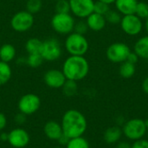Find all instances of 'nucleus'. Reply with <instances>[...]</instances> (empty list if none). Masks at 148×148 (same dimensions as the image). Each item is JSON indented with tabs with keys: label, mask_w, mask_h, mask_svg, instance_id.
<instances>
[{
	"label": "nucleus",
	"mask_w": 148,
	"mask_h": 148,
	"mask_svg": "<svg viewBox=\"0 0 148 148\" xmlns=\"http://www.w3.org/2000/svg\"><path fill=\"white\" fill-rule=\"evenodd\" d=\"M62 133L69 139L82 136L88 127L87 119L82 113L76 109H69L62 118Z\"/></svg>",
	"instance_id": "obj_1"
},
{
	"label": "nucleus",
	"mask_w": 148,
	"mask_h": 148,
	"mask_svg": "<svg viewBox=\"0 0 148 148\" xmlns=\"http://www.w3.org/2000/svg\"><path fill=\"white\" fill-rule=\"evenodd\" d=\"M62 71L67 80L78 82L88 75L89 64L83 56H69L64 61Z\"/></svg>",
	"instance_id": "obj_2"
},
{
	"label": "nucleus",
	"mask_w": 148,
	"mask_h": 148,
	"mask_svg": "<svg viewBox=\"0 0 148 148\" xmlns=\"http://www.w3.org/2000/svg\"><path fill=\"white\" fill-rule=\"evenodd\" d=\"M65 49L70 56H84L88 50V42L84 35L72 32L68 35L65 42Z\"/></svg>",
	"instance_id": "obj_3"
},
{
	"label": "nucleus",
	"mask_w": 148,
	"mask_h": 148,
	"mask_svg": "<svg viewBox=\"0 0 148 148\" xmlns=\"http://www.w3.org/2000/svg\"><path fill=\"white\" fill-rule=\"evenodd\" d=\"M122 133L126 138L130 140H137L143 139L147 134L146 121L139 118L131 119L126 121L122 127Z\"/></svg>",
	"instance_id": "obj_4"
},
{
	"label": "nucleus",
	"mask_w": 148,
	"mask_h": 148,
	"mask_svg": "<svg viewBox=\"0 0 148 148\" xmlns=\"http://www.w3.org/2000/svg\"><path fill=\"white\" fill-rule=\"evenodd\" d=\"M75 18L69 13H56L51 18V27L58 34L69 35L74 31Z\"/></svg>",
	"instance_id": "obj_5"
},
{
	"label": "nucleus",
	"mask_w": 148,
	"mask_h": 148,
	"mask_svg": "<svg viewBox=\"0 0 148 148\" xmlns=\"http://www.w3.org/2000/svg\"><path fill=\"white\" fill-rule=\"evenodd\" d=\"M62 53L59 41L56 38H49L42 42L40 54L44 61L54 62L58 60Z\"/></svg>",
	"instance_id": "obj_6"
},
{
	"label": "nucleus",
	"mask_w": 148,
	"mask_h": 148,
	"mask_svg": "<svg viewBox=\"0 0 148 148\" xmlns=\"http://www.w3.org/2000/svg\"><path fill=\"white\" fill-rule=\"evenodd\" d=\"M34 15L29 11L20 10L13 15L10 19V26L16 32H26L34 24Z\"/></svg>",
	"instance_id": "obj_7"
},
{
	"label": "nucleus",
	"mask_w": 148,
	"mask_h": 148,
	"mask_svg": "<svg viewBox=\"0 0 148 148\" xmlns=\"http://www.w3.org/2000/svg\"><path fill=\"white\" fill-rule=\"evenodd\" d=\"M18 109L25 115H31L36 113L41 107V99L37 95L26 94L23 95L17 103Z\"/></svg>",
	"instance_id": "obj_8"
},
{
	"label": "nucleus",
	"mask_w": 148,
	"mask_h": 148,
	"mask_svg": "<svg viewBox=\"0 0 148 148\" xmlns=\"http://www.w3.org/2000/svg\"><path fill=\"white\" fill-rule=\"evenodd\" d=\"M130 48L123 42H114L107 49L108 59L114 63H121L127 61L128 55L130 54Z\"/></svg>",
	"instance_id": "obj_9"
},
{
	"label": "nucleus",
	"mask_w": 148,
	"mask_h": 148,
	"mask_svg": "<svg viewBox=\"0 0 148 148\" xmlns=\"http://www.w3.org/2000/svg\"><path fill=\"white\" fill-rule=\"evenodd\" d=\"M70 12L79 18H87L94 12V0H69Z\"/></svg>",
	"instance_id": "obj_10"
},
{
	"label": "nucleus",
	"mask_w": 148,
	"mask_h": 148,
	"mask_svg": "<svg viewBox=\"0 0 148 148\" xmlns=\"http://www.w3.org/2000/svg\"><path fill=\"white\" fill-rule=\"evenodd\" d=\"M120 23L122 30L129 36L138 35L142 30L141 19L135 14L124 16Z\"/></svg>",
	"instance_id": "obj_11"
},
{
	"label": "nucleus",
	"mask_w": 148,
	"mask_h": 148,
	"mask_svg": "<svg viewBox=\"0 0 148 148\" xmlns=\"http://www.w3.org/2000/svg\"><path fill=\"white\" fill-rule=\"evenodd\" d=\"M8 142L14 148L25 147L29 142V134L23 128H15L8 134Z\"/></svg>",
	"instance_id": "obj_12"
},
{
	"label": "nucleus",
	"mask_w": 148,
	"mask_h": 148,
	"mask_svg": "<svg viewBox=\"0 0 148 148\" xmlns=\"http://www.w3.org/2000/svg\"><path fill=\"white\" fill-rule=\"evenodd\" d=\"M43 80L45 84L51 88H62L67 81L63 72L56 69L48 70L44 74Z\"/></svg>",
	"instance_id": "obj_13"
},
{
	"label": "nucleus",
	"mask_w": 148,
	"mask_h": 148,
	"mask_svg": "<svg viewBox=\"0 0 148 148\" xmlns=\"http://www.w3.org/2000/svg\"><path fill=\"white\" fill-rule=\"evenodd\" d=\"M43 132L48 139L51 140H57L62 134V128L61 124L58 122L55 121H49L44 125Z\"/></svg>",
	"instance_id": "obj_14"
},
{
	"label": "nucleus",
	"mask_w": 148,
	"mask_h": 148,
	"mask_svg": "<svg viewBox=\"0 0 148 148\" xmlns=\"http://www.w3.org/2000/svg\"><path fill=\"white\" fill-rule=\"evenodd\" d=\"M87 24L88 26V29L94 30V31H100L103 29L106 26V19L105 16L97 13H91L87 17Z\"/></svg>",
	"instance_id": "obj_15"
},
{
	"label": "nucleus",
	"mask_w": 148,
	"mask_h": 148,
	"mask_svg": "<svg viewBox=\"0 0 148 148\" xmlns=\"http://www.w3.org/2000/svg\"><path fill=\"white\" fill-rule=\"evenodd\" d=\"M114 3L118 11L121 14L124 16L135 14L138 4L137 0H116Z\"/></svg>",
	"instance_id": "obj_16"
},
{
	"label": "nucleus",
	"mask_w": 148,
	"mask_h": 148,
	"mask_svg": "<svg viewBox=\"0 0 148 148\" xmlns=\"http://www.w3.org/2000/svg\"><path fill=\"white\" fill-rule=\"evenodd\" d=\"M122 135V129L119 126H113L106 129L103 134V139L107 144L113 145L118 143L121 140Z\"/></svg>",
	"instance_id": "obj_17"
},
{
	"label": "nucleus",
	"mask_w": 148,
	"mask_h": 148,
	"mask_svg": "<svg viewBox=\"0 0 148 148\" xmlns=\"http://www.w3.org/2000/svg\"><path fill=\"white\" fill-rule=\"evenodd\" d=\"M16 49L10 43H4L0 47V61L10 62L16 57Z\"/></svg>",
	"instance_id": "obj_18"
},
{
	"label": "nucleus",
	"mask_w": 148,
	"mask_h": 148,
	"mask_svg": "<svg viewBox=\"0 0 148 148\" xmlns=\"http://www.w3.org/2000/svg\"><path fill=\"white\" fill-rule=\"evenodd\" d=\"M134 52L140 58L148 60V36L140 38L135 42Z\"/></svg>",
	"instance_id": "obj_19"
},
{
	"label": "nucleus",
	"mask_w": 148,
	"mask_h": 148,
	"mask_svg": "<svg viewBox=\"0 0 148 148\" xmlns=\"http://www.w3.org/2000/svg\"><path fill=\"white\" fill-rule=\"evenodd\" d=\"M135 71H136L135 64H133L127 61L121 62L120 69H119L120 75L125 79H128V78L133 77L134 75L135 74Z\"/></svg>",
	"instance_id": "obj_20"
},
{
	"label": "nucleus",
	"mask_w": 148,
	"mask_h": 148,
	"mask_svg": "<svg viewBox=\"0 0 148 148\" xmlns=\"http://www.w3.org/2000/svg\"><path fill=\"white\" fill-rule=\"evenodd\" d=\"M12 70L9 63L0 61V86L6 84L11 78Z\"/></svg>",
	"instance_id": "obj_21"
},
{
	"label": "nucleus",
	"mask_w": 148,
	"mask_h": 148,
	"mask_svg": "<svg viewBox=\"0 0 148 148\" xmlns=\"http://www.w3.org/2000/svg\"><path fill=\"white\" fill-rule=\"evenodd\" d=\"M42 42L38 38H36V37L30 38L25 43V49L29 54L40 53Z\"/></svg>",
	"instance_id": "obj_22"
},
{
	"label": "nucleus",
	"mask_w": 148,
	"mask_h": 148,
	"mask_svg": "<svg viewBox=\"0 0 148 148\" xmlns=\"http://www.w3.org/2000/svg\"><path fill=\"white\" fill-rule=\"evenodd\" d=\"M62 88V92L64 95H66L67 97H72L75 95L77 93V90H78L77 82L67 80Z\"/></svg>",
	"instance_id": "obj_23"
},
{
	"label": "nucleus",
	"mask_w": 148,
	"mask_h": 148,
	"mask_svg": "<svg viewBox=\"0 0 148 148\" xmlns=\"http://www.w3.org/2000/svg\"><path fill=\"white\" fill-rule=\"evenodd\" d=\"M66 148H90V146L88 141L81 136L70 139L68 145L66 146Z\"/></svg>",
	"instance_id": "obj_24"
},
{
	"label": "nucleus",
	"mask_w": 148,
	"mask_h": 148,
	"mask_svg": "<svg viewBox=\"0 0 148 148\" xmlns=\"http://www.w3.org/2000/svg\"><path fill=\"white\" fill-rule=\"evenodd\" d=\"M43 61L44 60L40 53H34V54H29L26 59V63L30 68H38L42 64Z\"/></svg>",
	"instance_id": "obj_25"
},
{
	"label": "nucleus",
	"mask_w": 148,
	"mask_h": 148,
	"mask_svg": "<svg viewBox=\"0 0 148 148\" xmlns=\"http://www.w3.org/2000/svg\"><path fill=\"white\" fill-rule=\"evenodd\" d=\"M42 7V0H28L26 3V10L31 14L38 13Z\"/></svg>",
	"instance_id": "obj_26"
},
{
	"label": "nucleus",
	"mask_w": 148,
	"mask_h": 148,
	"mask_svg": "<svg viewBox=\"0 0 148 148\" xmlns=\"http://www.w3.org/2000/svg\"><path fill=\"white\" fill-rule=\"evenodd\" d=\"M105 19L108 23H112V24H117L120 23L121 21V16L119 11L116 10H110L105 16Z\"/></svg>",
	"instance_id": "obj_27"
},
{
	"label": "nucleus",
	"mask_w": 148,
	"mask_h": 148,
	"mask_svg": "<svg viewBox=\"0 0 148 148\" xmlns=\"http://www.w3.org/2000/svg\"><path fill=\"white\" fill-rule=\"evenodd\" d=\"M56 13H69L70 6L69 0H57L55 5Z\"/></svg>",
	"instance_id": "obj_28"
},
{
	"label": "nucleus",
	"mask_w": 148,
	"mask_h": 148,
	"mask_svg": "<svg viewBox=\"0 0 148 148\" xmlns=\"http://www.w3.org/2000/svg\"><path fill=\"white\" fill-rule=\"evenodd\" d=\"M135 15L140 19H147L148 17V4L145 2H138Z\"/></svg>",
	"instance_id": "obj_29"
},
{
	"label": "nucleus",
	"mask_w": 148,
	"mask_h": 148,
	"mask_svg": "<svg viewBox=\"0 0 148 148\" xmlns=\"http://www.w3.org/2000/svg\"><path fill=\"white\" fill-rule=\"evenodd\" d=\"M109 10H110L109 4H108L104 2L98 1V0L96 2H95V4H94V12L95 13L105 16Z\"/></svg>",
	"instance_id": "obj_30"
},
{
	"label": "nucleus",
	"mask_w": 148,
	"mask_h": 148,
	"mask_svg": "<svg viewBox=\"0 0 148 148\" xmlns=\"http://www.w3.org/2000/svg\"><path fill=\"white\" fill-rule=\"evenodd\" d=\"M88 29V26L87 24L86 21H79L77 23H75V27H74V32L81 34V35H84Z\"/></svg>",
	"instance_id": "obj_31"
},
{
	"label": "nucleus",
	"mask_w": 148,
	"mask_h": 148,
	"mask_svg": "<svg viewBox=\"0 0 148 148\" xmlns=\"http://www.w3.org/2000/svg\"><path fill=\"white\" fill-rule=\"evenodd\" d=\"M131 148H148V140L145 139L134 140L131 145Z\"/></svg>",
	"instance_id": "obj_32"
},
{
	"label": "nucleus",
	"mask_w": 148,
	"mask_h": 148,
	"mask_svg": "<svg viewBox=\"0 0 148 148\" xmlns=\"http://www.w3.org/2000/svg\"><path fill=\"white\" fill-rule=\"evenodd\" d=\"M139 56H137V54L135 53V52H130V54L128 55V56H127V62H131V63H133V64H136L137 62H138V61H139Z\"/></svg>",
	"instance_id": "obj_33"
},
{
	"label": "nucleus",
	"mask_w": 148,
	"mask_h": 148,
	"mask_svg": "<svg viewBox=\"0 0 148 148\" xmlns=\"http://www.w3.org/2000/svg\"><path fill=\"white\" fill-rule=\"evenodd\" d=\"M69 140H70V139H69L67 135H65V134L62 133V134L60 136V138H59L57 140H58V142H59V145H60V146H62V147H66V146L68 145V143H69Z\"/></svg>",
	"instance_id": "obj_34"
},
{
	"label": "nucleus",
	"mask_w": 148,
	"mask_h": 148,
	"mask_svg": "<svg viewBox=\"0 0 148 148\" xmlns=\"http://www.w3.org/2000/svg\"><path fill=\"white\" fill-rule=\"evenodd\" d=\"M26 116L27 115H25L24 114H23V113H19V114H17L16 115V117H15V121H16V122L18 124V125H22V124H23L24 122H25V121H26Z\"/></svg>",
	"instance_id": "obj_35"
},
{
	"label": "nucleus",
	"mask_w": 148,
	"mask_h": 148,
	"mask_svg": "<svg viewBox=\"0 0 148 148\" xmlns=\"http://www.w3.org/2000/svg\"><path fill=\"white\" fill-rule=\"evenodd\" d=\"M7 126V118L4 114L0 112V132L3 131Z\"/></svg>",
	"instance_id": "obj_36"
},
{
	"label": "nucleus",
	"mask_w": 148,
	"mask_h": 148,
	"mask_svg": "<svg viewBox=\"0 0 148 148\" xmlns=\"http://www.w3.org/2000/svg\"><path fill=\"white\" fill-rule=\"evenodd\" d=\"M116 148H131V145L127 141H119L116 145Z\"/></svg>",
	"instance_id": "obj_37"
},
{
	"label": "nucleus",
	"mask_w": 148,
	"mask_h": 148,
	"mask_svg": "<svg viewBox=\"0 0 148 148\" xmlns=\"http://www.w3.org/2000/svg\"><path fill=\"white\" fill-rule=\"evenodd\" d=\"M142 89L143 91L148 95V76L143 81V83H142Z\"/></svg>",
	"instance_id": "obj_38"
},
{
	"label": "nucleus",
	"mask_w": 148,
	"mask_h": 148,
	"mask_svg": "<svg viewBox=\"0 0 148 148\" xmlns=\"http://www.w3.org/2000/svg\"><path fill=\"white\" fill-rule=\"evenodd\" d=\"M0 140L3 142L8 141V134L7 133H2L0 134Z\"/></svg>",
	"instance_id": "obj_39"
},
{
	"label": "nucleus",
	"mask_w": 148,
	"mask_h": 148,
	"mask_svg": "<svg viewBox=\"0 0 148 148\" xmlns=\"http://www.w3.org/2000/svg\"><path fill=\"white\" fill-rule=\"evenodd\" d=\"M98 1L104 2V3H108V4H110V3H114L116 0H98Z\"/></svg>",
	"instance_id": "obj_40"
},
{
	"label": "nucleus",
	"mask_w": 148,
	"mask_h": 148,
	"mask_svg": "<svg viewBox=\"0 0 148 148\" xmlns=\"http://www.w3.org/2000/svg\"><path fill=\"white\" fill-rule=\"evenodd\" d=\"M145 27H146V29H147V32L148 33V17L146 19V23H145Z\"/></svg>",
	"instance_id": "obj_41"
},
{
	"label": "nucleus",
	"mask_w": 148,
	"mask_h": 148,
	"mask_svg": "<svg viewBox=\"0 0 148 148\" xmlns=\"http://www.w3.org/2000/svg\"><path fill=\"white\" fill-rule=\"evenodd\" d=\"M146 122H147V133L148 134V121H147Z\"/></svg>",
	"instance_id": "obj_42"
},
{
	"label": "nucleus",
	"mask_w": 148,
	"mask_h": 148,
	"mask_svg": "<svg viewBox=\"0 0 148 148\" xmlns=\"http://www.w3.org/2000/svg\"><path fill=\"white\" fill-rule=\"evenodd\" d=\"M55 148H66L65 147H62V146H59V147H56Z\"/></svg>",
	"instance_id": "obj_43"
},
{
	"label": "nucleus",
	"mask_w": 148,
	"mask_h": 148,
	"mask_svg": "<svg viewBox=\"0 0 148 148\" xmlns=\"http://www.w3.org/2000/svg\"><path fill=\"white\" fill-rule=\"evenodd\" d=\"M52 1H57V0H52Z\"/></svg>",
	"instance_id": "obj_44"
}]
</instances>
